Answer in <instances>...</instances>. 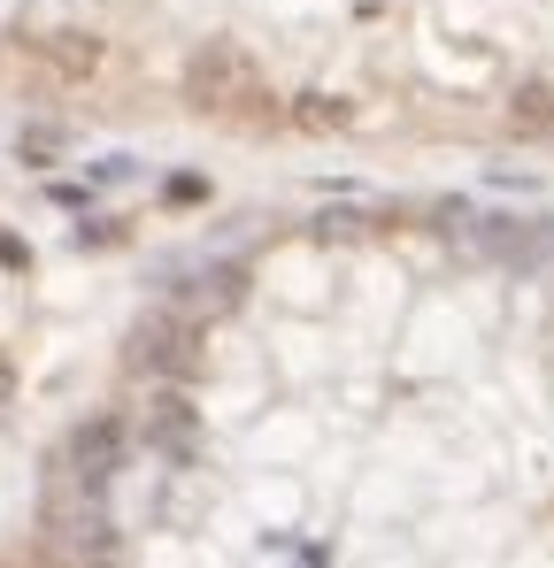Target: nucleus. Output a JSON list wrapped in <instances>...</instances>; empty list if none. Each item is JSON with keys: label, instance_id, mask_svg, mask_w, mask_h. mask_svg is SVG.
Instances as JSON below:
<instances>
[{"label": "nucleus", "instance_id": "obj_1", "mask_svg": "<svg viewBox=\"0 0 554 568\" xmlns=\"http://www.w3.org/2000/svg\"><path fill=\"white\" fill-rule=\"evenodd\" d=\"M185 101L200 116H223V124H270L278 116V93L262 85V70L239 39H208L185 54Z\"/></svg>", "mask_w": 554, "mask_h": 568}, {"label": "nucleus", "instance_id": "obj_2", "mask_svg": "<svg viewBox=\"0 0 554 568\" xmlns=\"http://www.w3.org/2000/svg\"><path fill=\"white\" fill-rule=\"evenodd\" d=\"M132 361H139V369H163V377H192V369H200L192 323H178V315H147V323L132 330Z\"/></svg>", "mask_w": 554, "mask_h": 568}, {"label": "nucleus", "instance_id": "obj_3", "mask_svg": "<svg viewBox=\"0 0 554 568\" xmlns=\"http://www.w3.org/2000/svg\"><path fill=\"white\" fill-rule=\"evenodd\" d=\"M124 445H132V430L116 423V416L77 423L70 430V476H77V484H108V476L124 469Z\"/></svg>", "mask_w": 554, "mask_h": 568}, {"label": "nucleus", "instance_id": "obj_4", "mask_svg": "<svg viewBox=\"0 0 554 568\" xmlns=\"http://www.w3.org/2000/svg\"><path fill=\"white\" fill-rule=\"evenodd\" d=\"M31 54H39V70L62 77V85H85V77L101 70V39H93V31H39Z\"/></svg>", "mask_w": 554, "mask_h": 568}, {"label": "nucleus", "instance_id": "obj_5", "mask_svg": "<svg viewBox=\"0 0 554 568\" xmlns=\"http://www.w3.org/2000/svg\"><path fill=\"white\" fill-rule=\"evenodd\" d=\"M509 132L516 139H554V85H516V101H509Z\"/></svg>", "mask_w": 554, "mask_h": 568}, {"label": "nucleus", "instance_id": "obj_6", "mask_svg": "<svg viewBox=\"0 0 554 568\" xmlns=\"http://www.w3.org/2000/svg\"><path fill=\"white\" fill-rule=\"evenodd\" d=\"M347 116H355V108H347V101H332V93H309V101L293 108V124H301V132H347Z\"/></svg>", "mask_w": 554, "mask_h": 568}, {"label": "nucleus", "instance_id": "obj_7", "mask_svg": "<svg viewBox=\"0 0 554 568\" xmlns=\"http://www.w3.org/2000/svg\"><path fill=\"white\" fill-rule=\"evenodd\" d=\"M15 154H23V161H39V169H46V161H54V154H62V132H23V139H15Z\"/></svg>", "mask_w": 554, "mask_h": 568}]
</instances>
